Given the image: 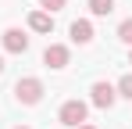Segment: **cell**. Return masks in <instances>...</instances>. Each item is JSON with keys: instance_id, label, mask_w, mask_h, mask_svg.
<instances>
[{"instance_id": "1", "label": "cell", "mask_w": 132, "mask_h": 129, "mask_svg": "<svg viewBox=\"0 0 132 129\" xmlns=\"http://www.w3.org/2000/svg\"><path fill=\"white\" fill-rule=\"evenodd\" d=\"M43 79H36V75H25V79H18L14 83V97L22 101V104H39L43 101Z\"/></svg>"}, {"instance_id": "2", "label": "cell", "mask_w": 132, "mask_h": 129, "mask_svg": "<svg viewBox=\"0 0 132 129\" xmlns=\"http://www.w3.org/2000/svg\"><path fill=\"white\" fill-rule=\"evenodd\" d=\"M86 115H89V104L86 101H64V104H61V111H57V118H61V122H64V126H82V122H86Z\"/></svg>"}, {"instance_id": "3", "label": "cell", "mask_w": 132, "mask_h": 129, "mask_svg": "<svg viewBox=\"0 0 132 129\" xmlns=\"http://www.w3.org/2000/svg\"><path fill=\"white\" fill-rule=\"evenodd\" d=\"M89 101H93V108H114V101H118V90L111 83H93V90H89Z\"/></svg>"}, {"instance_id": "4", "label": "cell", "mask_w": 132, "mask_h": 129, "mask_svg": "<svg viewBox=\"0 0 132 129\" xmlns=\"http://www.w3.org/2000/svg\"><path fill=\"white\" fill-rule=\"evenodd\" d=\"M68 61H71V50H68L64 43H50L43 50V64L46 68H64Z\"/></svg>"}, {"instance_id": "5", "label": "cell", "mask_w": 132, "mask_h": 129, "mask_svg": "<svg viewBox=\"0 0 132 129\" xmlns=\"http://www.w3.org/2000/svg\"><path fill=\"white\" fill-rule=\"evenodd\" d=\"M0 40H4V50H7V54H25V50H29V36H25L22 29H4Z\"/></svg>"}, {"instance_id": "6", "label": "cell", "mask_w": 132, "mask_h": 129, "mask_svg": "<svg viewBox=\"0 0 132 129\" xmlns=\"http://www.w3.org/2000/svg\"><path fill=\"white\" fill-rule=\"evenodd\" d=\"M29 29L32 32H54V15L50 11H32L29 15Z\"/></svg>"}, {"instance_id": "7", "label": "cell", "mask_w": 132, "mask_h": 129, "mask_svg": "<svg viewBox=\"0 0 132 129\" xmlns=\"http://www.w3.org/2000/svg\"><path fill=\"white\" fill-rule=\"evenodd\" d=\"M68 32H71V43H89V40H93V22H86V18H75Z\"/></svg>"}, {"instance_id": "8", "label": "cell", "mask_w": 132, "mask_h": 129, "mask_svg": "<svg viewBox=\"0 0 132 129\" xmlns=\"http://www.w3.org/2000/svg\"><path fill=\"white\" fill-rule=\"evenodd\" d=\"M89 11H93L96 18H104V15L114 11V0H89Z\"/></svg>"}, {"instance_id": "9", "label": "cell", "mask_w": 132, "mask_h": 129, "mask_svg": "<svg viewBox=\"0 0 132 129\" xmlns=\"http://www.w3.org/2000/svg\"><path fill=\"white\" fill-rule=\"evenodd\" d=\"M114 90H118V97H125V101H132V72H129V75H121Z\"/></svg>"}, {"instance_id": "10", "label": "cell", "mask_w": 132, "mask_h": 129, "mask_svg": "<svg viewBox=\"0 0 132 129\" xmlns=\"http://www.w3.org/2000/svg\"><path fill=\"white\" fill-rule=\"evenodd\" d=\"M118 40H121V43H129V47H132V18H125L121 25H118Z\"/></svg>"}, {"instance_id": "11", "label": "cell", "mask_w": 132, "mask_h": 129, "mask_svg": "<svg viewBox=\"0 0 132 129\" xmlns=\"http://www.w3.org/2000/svg\"><path fill=\"white\" fill-rule=\"evenodd\" d=\"M39 7L54 15V11H61V7H64V0H39Z\"/></svg>"}, {"instance_id": "12", "label": "cell", "mask_w": 132, "mask_h": 129, "mask_svg": "<svg viewBox=\"0 0 132 129\" xmlns=\"http://www.w3.org/2000/svg\"><path fill=\"white\" fill-rule=\"evenodd\" d=\"M75 129H96V126H89V122H82V126H75Z\"/></svg>"}, {"instance_id": "13", "label": "cell", "mask_w": 132, "mask_h": 129, "mask_svg": "<svg viewBox=\"0 0 132 129\" xmlns=\"http://www.w3.org/2000/svg\"><path fill=\"white\" fill-rule=\"evenodd\" d=\"M0 75H4V58H0Z\"/></svg>"}, {"instance_id": "14", "label": "cell", "mask_w": 132, "mask_h": 129, "mask_svg": "<svg viewBox=\"0 0 132 129\" xmlns=\"http://www.w3.org/2000/svg\"><path fill=\"white\" fill-rule=\"evenodd\" d=\"M14 129H29V126H14Z\"/></svg>"}, {"instance_id": "15", "label": "cell", "mask_w": 132, "mask_h": 129, "mask_svg": "<svg viewBox=\"0 0 132 129\" xmlns=\"http://www.w3.org/2000/svg\"><path fill=\"white\" fill-rule=\"evenodd\" d=\"M129 64H132V54H129Z\"/></svg>"}]
</instances>
